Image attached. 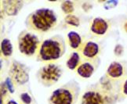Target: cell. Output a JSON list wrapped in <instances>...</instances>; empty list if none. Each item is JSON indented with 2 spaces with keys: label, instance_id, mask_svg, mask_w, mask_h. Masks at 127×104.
<instances>
[{
  "label": "cell",
  "instance_id": "cell-19",
  "mask_svg": "<svg viewBox=\"0 0 127 104\" xmlns=\"http://www.w3.org/2000/svg\"><path fill=\"white\" fill-rule=\"evenodd\" d=\"M21 100L24 104H31L32 102V99L28 93L27 92H24L21 95Z\"/></svg>",
  "mask_w": 127,
  "mask_h": 104
},
{
  "label": "cell",
  "instance_id": "cell-22",
  "mask_svg": "<svg viewBox=\"0 0 127 104\" xmlns=\"http://www.w3.org/2000/svg\"><path fill=\"white\" fill-rule=\"evenodd\" d=\"M7 104H19V103H18L17 102H16L15 100H11L8 101Z\"/></svg>",
  "mask_w": 127,
  "mask_h": 104
},
{
  "label": "cell",
  "instance_id": "cell-1",
  "mask_svg": "<svg viewBox=\"0 0 127 104\" xmlns=\"http://www.w3.org/2000/svg\"><path fill=\"white\" fill-rule=\"evenodd\" d=\"M57 17L54 11L48 8L36 9L28 15L26 19V26L28 29L37 32L50 31L56 26Z\"/></svg>",
  "mask_w": 127,
  "mask_h": 104
},
{
  "label": "cell",
  "instance_id": "cell-20",
  "mask_svg": "<svg viewBox=\"0 0 127 104\" xmlns=\"http://www.w3.org/2000/svg\"><path fill=\"white\" fill-rule=\"evenodd\" d=\"M123 52H124L123 46H122V45H120V44L116 45V46L115 47V49H114V52H115V55L117 56H119L121 55H123Z\"/></svg>",
  "mask_w": 127,
  "mask_h": 104
},
{
  "label": "cell",
  "instance_id": "cell-9",
  "mask_svg": "<svg viewBox=\"0 0 127 104\" xmlns=\"http://www.w3.org/2000/svg\"><path fill=\"white\" fill-rule=\"evenodd\" d=\"M96 61L89 60L81 63L76 69V73L82 78H90L94 74L96 66L98 63L95 64Z\"/></svg>",
  "mask_w": 127,
  "mask_h": 104
},
{
  "label": "cell",
  "instance_id": "cell-2",
  "mask_svg": "<svg viewBox=\"0 0 127 104\" xmlns=\"http://www.w3.org/2000/svg\"><path fill=\"white\" fill-rule=\"evenodd\" d=\"M66 44L62 36L57 34L45 39L37 52V59L41 62H50L60 59L65 52Z\"/></svg>",
  "mask_w": 127,
  "mask_h": 104
},
{
  "label": "cell",
  "instance_id": "cell-16",
  "mask_svg": "<svg viewBox=\"0 0 127 104\" xmlns=\"http://www.w3.org/2000/svg\"><path fill=\"white\" fill-rule=\"evenodd\" d=\"M64 21L67 24H68V25H70V26H73V27H79L80 24L79 19L73 14L67 15L64 18Z\"/></svg>",
  "mask_w": 127,
  "mask_h": 104
},
{
  "label": "cell",
  "instance_id": "cell-15",
  "mask_svg": "<svg viewBox=\"0 0 127 104\" xmlns=\"http://www.w3.org/2000/svg\"><path fill=\"white\" fill-rule=\"evenodd\" d=\"M1 53L4 58H9L13 54V46L10 40L4 38L1 42Z\"/></svg>",
  "mask_w": 127,
  "mask_h": 104
},
{
  "label": "cell",
  "instance_id": "cell-17",
  "mask_svg": "<svg viewBox=\"0 0 127 104\" xmlns=\"http://www.w3.org/2000/svg\"><path fill=\"white\" fill-rule=\"evenodd\" d=\"M61 9L64 13L67 15L71 14L74 12V9H75L74 4L71 1H64L61 4Z\"/></svg>",
  "mask_w": 127,
  "mask_h": 104
},
{
  "label": "cell",
  "instance_id": "cell-21",
  "mask_svg": "<svg viewBox=\"0 0 127 104\" xmlns=\"http://www.w3.org/2000/svg\"><path fill=\"white\" fill-rule=\"evenodd\" d=\"M123 93L125 96H127V80L124 82L123 85Z\"/></svg>",
  "mask_w": 127,
  "mask_h": 104
},
{
  "label": "cell",
  "instance_id": "cell-8",
  "mask_svg": "<svg viewBox=\"0 0 127 104\" xmlns=\"http://www.w3.org/2000/svg\"><path fill=\"white\" fill-rule=\"evenodd\" d=\"M99 52L100 47L98 44L92 41L86 42L82 49V56L89 60H94L98 56Z\"/></svg>",
  "mask_w": 127,
  "mask_h": 104
},
{
  "label": "cell",
  "instance_id": "cell-13",
  "mask_svg": "<svg viewBox=\"0 0 127 104\" xmlns=\"http://www.w3.org/2000/svg\"><path fill=\"white\" fill-rule=\"evenodd\" d=\"M67 40L69 46L73 49H79L82 44V37L80 34L74 31H71L67 34Z\"/></svg>",
  "mask_w": 127,
  "mask_h": 104
},
{
  "label": "cell",
  "instance_id": "cell-7",
  "mask_svg": "<svg viewBox=\"0 0 127 104\" xmlns=\"http://www.w3.org/2000/svg\"><path fill=\"white\" fill-rule=\"evenodd\" d=\"M108 97L100 89H90L82 96L81 104H107Z\"/></svg>",
  "mask_w": 127,
  "mask_h": 104
},
{
  "label": "cell",
  "instance_id": "cell-4",
  "mask_svg": "<svg viewBox=\"0 0 127 104\" xmlns=\"http://www.w3.org/2000/svg\"><path fill=\"white\" fill-rule=\"evenodd\" d=\"M41 42L37 34L29 31H23L18 36V49L24 56H32L38 52Z\"/></svg>",
  "mask_w": 127,
  "mask_h": 104
},
{
  "label": "cell",
  "instance_id": "cell-5",
  "mask_svg": "<svg viewBox=\"0 0 127 104\" xmlns=\"http://www.w3.org/2000/svg\"><path fill=\"white\" fill-rule=\"evenodd\" d=\"M62 75V69L61 66L55 63H47L42 67L38 71V80L42 85L50 87L56 84Z\"/></svg>",
  "mask_w": 127,
  "mask_h": 104
},
{
  "label": "cell",
  "instance_id": "cell-12",
  "mask_svg": "<svg viewBox=\"0 0 127 104\" xmlns=\"http://www.w3.org/2000/svg\"><path fill=\"white\" fill-rule=\"evenodd\" d=\"M124 68L123 66L119 62H112L107 69V74L112 79L119 78L123 75Z\"/></svg>",
  "mask_w": 127,
  "mask_h": 104
},
{
  "label": "cell",
  "instance_id": "cell-23",
  "mask_svg": "<svg viewBox=\"0 0 127 104\" xmlns=\"http://www.w3.org/2000/svg\"><path fill=\"white\" fill-rule=\"evenodd\" d=\"M124 30H125V31L127 33V21L125 23V24H124Z\"/></svg>",
  "mask_w": 127,
  "mask_h": 104
},
{
  "label": "cell",
  "instance_id": "cell-10",
  "mask_svg": "<svg viewBox=\"0 0 127 104\" xmlns=\"http://www.w3.org/2000/svg\"><path fill=\"white\" fill-rule=\"evenodd\" d=\"M109 28V24L106 20L101 17H96L92 22L90 30L93 34L96 35H104Z\"/></svg>",
  "mask_w": 127,
  "mask_h": 104
},
{
  "label": "cell",
  "instance_id": "cell-18",
  "mask_svg": "<svg viewBox=\"0 0 127 104\" xmlns=\"http://www.w3.org/2000/svg\"><path fill=\"white\" fill-rule=\"evenodd\" d=\"M4 84H5V85H6V89L9 93H13L14 92H15V88H14L13 81L11 80L10 78H6Z\"/></svg>",
  "mask_w": 127,
  "mask_h": 104
},
{
  "label": "cell",
  "instance_id": "cell-14",
  "mask_svg": "<svg viewBox=\"0 0 127 104\" xmlns=\"http://www.w3.org/2000/svg\"><path fill=\"white\" fill-rule=\"evenodd\" d=\"M80 62H81V57L79 53L78 52H73L67 59L66 66L69 70L75 71L80 65Z\"/></svg>",
  "mask_w": 127,
  "mask_h": 104
},
{
  "label": "cell",
  "instance_id": "cell-11",
  "mask_svg": "<svg viewBox=\"0 0 127 104\" xmlns=\"http://www.w3.org/2000/svg\"><path fill=\"white\" fill-rule=\"evenodd\" d=\"M2 3L4 11L9 16L16 15L23 6L22 1H3Z\"/></svg>",
  "mask_w": 127,
  "mask_h": 104
},
{
  "label": "cell",
  "instance_id": "cell-6",
  "mask_svg": "<svg viewBox=\"0 0 127 104\" xmlns=\"http://www.w3.org/2000/svg\"><path fill=\"white\" fill-rule=\"evenodd\" d=\"M9 75L13 81L17 85H24L29 80L28 69L24 64L14 60L9 69Z\"/></svg>",
  "mask_w": 127,
  "mask_h": 104
},
{
  "label": "cell",
  "instance_id": "cell-3",
  "mask_svg": "<svg viewBox=\"0 0 127 104\" xmlns=\"http://www.w3.org/2000/svg\"><path fill=\"white\" fill-rule=\"evenodd\" d=\"M80 94L79 83L72 80L55 89L49 99L50 104H75Z\"/></svg>",
  "mask_w": 127,
  "mask_h": 104
}]
</instances>
